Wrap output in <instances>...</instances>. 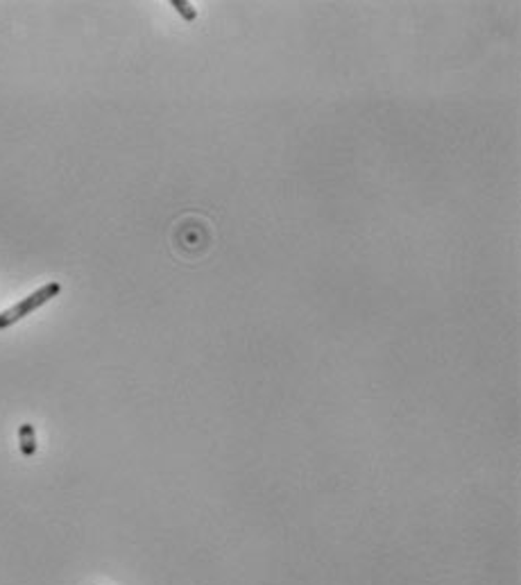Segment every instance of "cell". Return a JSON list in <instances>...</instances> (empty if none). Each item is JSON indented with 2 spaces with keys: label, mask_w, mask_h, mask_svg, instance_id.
I'll return each instance as SVG.
<instances>
[{
  "label": "cell",
  "mask_w": 521,
  "mask_h": 585,
  "mask_svg": "<svg viewBox=\"0 0 521 585\" xmlns=\"http://www.w3.org/2000/svg\"><path fill=\"white\" fill-rule=\"evenodd\" d=\"M170 7H175L177 9V14L186 20V23H193L195 18H198V12H195V7L191 3H186V0H170Z\"/></svg>",
  "instance_id": "obj_3"
},
{
  "label": "cell",
  "mask_w": 521,
  "mask_h": 585,
  "mask_svg": "<svg viewBox=\"0 0 521 585\" xmlns=\"http://www.w3.org/2000/svg\"><path fill=\"white\" fill-rule=\"evenodd\" d=\"M61 292V284L59 281H50V284L46 286H41L39 290H35L32 295L23 297L18 302V305H14L12 309H7L0 313V329H9L12 324H16L18 320H23L25 316H30L32 311H37L39 307L43 305H48V302L52 297H57Z\"/></svg>",
  "instance_id": "obj_1"
},
{
  "label": "cell",
  "mask_w": 521,
  "mask_h": 585,
  "mask_svg": "<svg viewBox=\"0 0 521 585\" xmlns=\"http://www.w3.org/2000/svg\"><path fill=\"white\" fill-rule=\"evenodd\" d=\"M18 447L25 459H32L37 454V431L30 422H23L18 427Z\"/></svg>",
  "instance_id": "obj_2"
}]
</instances>
